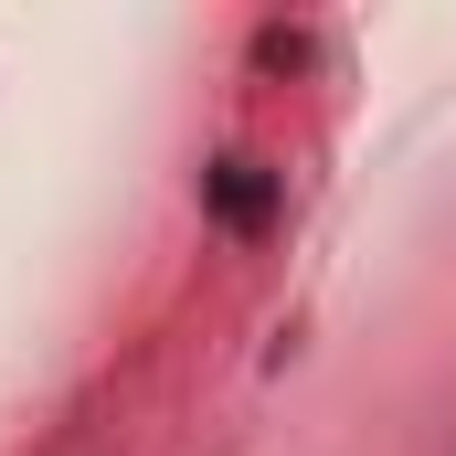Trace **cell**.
Masks as SVG:
<instances>
[{
    "instance_id": "6da1fadb",
    "label": "cell",
    "mask_w": 456,
    "mask_h": 456,
    "mask_svg": "<svg viewBox=\"0 0 456 456\" xmlns=\"http://www.w3.org/2000/svg\"><path fill=\"white\" fill-rule=\"evenodd\" d=\"M202 213H213L224 233H265L276 213H287V170H265V159H244V149L202 159Z\"/></svg>"
}]
</instances>
